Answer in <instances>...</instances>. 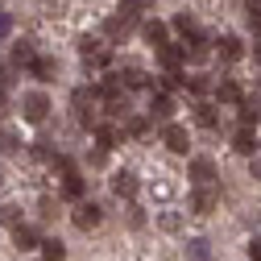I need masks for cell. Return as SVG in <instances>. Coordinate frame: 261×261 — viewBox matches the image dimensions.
Here are the masks:
<instances>
[{
    "instance_id": "37",
    "label": "cell",
    "mask_w": 261,
    "mask_h": 261,
    "mask_svg": "<svg viewBox=\"0 0 261 261\" xmlns=\"http://www.w3.org/2000/svg\"><path fill=\"white\" fill-rule=\"evenodd\" d=\"M245 25H249V34H253V38H261V9H249Z\"/></svg>"
},
{
    "instance_id": "46",
    "label": "cell",
    "mask_w": 261,
    "mask_h": 261,
    "mask_svg": "<svg viewBox=\"0 0 261 261\" xmlns=\"http://www.w3.org/2000/svg\"><path fill=\"white\" fill-rule=\"evenodd\" d=\"M253 62L261 67V38H257V46H253Z\"/></svg>"
},
{
    "instance_id": "26",
    "label": "cell",
    "mask_w": 261,
    "mask_h": 261,
    "mask_svg": "<svg viewBox=\"0 0 261 261\" xmlns=\"http://www.w3.org/2000/svg\"><path fill=\"white\" fill-rule=\"evenodd\" d=\"M25 71L34 75V79H42V83H46V79H54V75H58V62H54V58H42V54H38V58L29 62Z\"/></svg>"
},
{
    "instance_id": "7",
    "label": "cell",
    "mask_w": 261,
    "mask_h": 261,
    "mask_svg": "<svg viewBox=\"0 0 261 261\" xmlns=\"http://www.w3.org/2000/svg\"><path fill=\"white\" fill-rule=\"evenodd\" d=\"M182 62H187V42L158 46V67H162V71H182Z\"/></svg>"
},
{
    "instance_id": "38",
    "label": "cell",
    "mask_w": 261,
    "mask_h": 261,
    "mask_svg": "<svg viewBox=\"0 0 261 261\" xmlns=\"http://www.w3.org/2000/svg\"><path fill=\"white\" fill-rule=\"evenodd\" d=\"M104 162H108V149H100V145L87 153V166H104Z\"/></svg>"
},
{
    "instance_id": "45",
    "label": "cell",
    "mask_w": 261,
    "mask_h": 261,
    "mask_svg": "<svg viewBox=\"0 0 261 261\" xmlns=\"http://www.w3.org/2000/svg\"><path fill=\"white\" fill-rule=\"evenodd\" d=\"M253 178L261 182V158H253Z\"/></svg>"
},
{
    "instance_id": "21",
    "label": "cell",
    "mask_w": 261,
    "mask_h": 261,
    "mask_svg": "<svg viewBox=\"0 0 261 261\" xmlns=\"http://www.w3.org/2000/svg\"><path fill=\"white\" fill-rule=\"evenodd\" d=\"M212 54H216V50H212V42H207L203 34H195V38L187 42V62H195V67H203Z\"/></svg>"
},
{
    "instance_id": "14",
    "label": "cell",
    "mask_w": 261,
    "mask_h": 261,
    "mask_svg": "<svg viewBox=\"0 0 261 261\" xmlns=\"http://www.w3.org/2000/svg\"><path fill=\"white\" fill-rule=\"evenodd\" d=\"M216 203H220V199H216L212 187H195V191H191V212H195V216H212Z\"/></svg>"
},
{
    "instance_id": "15",
    "label": "cell",
    "mask_w": 261,
    "mask_h": 261,
    "mask_svg": "<svg viewBox=\"0 0 261 261\" xmlns=\"http://www.w3.org/2000/svg\"><path fill=\"white\" fill-rule=\"evenodd\" d=\"M216 54H220L224 62H241V58H245V42H241L237 34H224V38L216 42Z\"/></svg>"
},
{
    "instance_id": "31",
    "label": "cell",
    "mask_w": 261,
    "mask_h": 261,
    "mask_svg": "<svg viewBox=\"0 0 261 261\" xmlns=\"http://www.w3.org/2000/svg\"><path fill=\"white\" fill-rule=\"evenodd\" d=\"M42 257L46 261H67V249H62L58 237H50V241H42Z\"/></svg>"
},
{
    "instance_id": "5",
    "label": "cell",
    "mask_w": 261,
    "mask_h": 261,
    "mask_svg": "<svg viewBox=\"0 0 261 261\" xmlns=\"http://www.w3.org/2000/svg\"><path fill=\"white\" fill-rule=\"evenodd\" d=\"M71 220H75V228H79V232H91V228H100L104 207H100V203H87V199H79V203H75V212H71Z\"/></svg>"
},
{
    "instance_id": "27",
    "label": "cell",
    "mask_w": 261,
    "mask_h": 261,
    "mask_svg": "<svg viewBox=\"0 0 261 261\" xmlns=\"http://www.w3.org/2000/svg\"><path fill=\"white\" fill-rule=\"evenodd\" d=\"M182 87H187V75H182V71H162V79H158V91L174 95V91H182Z\"/></svg>"
},
{
    "instance_id": "25",
    "label": "cell",
    "mask_w": 261,
    "mask_h": 261,
    "mask_svg": "<svg viewBox=\"0 0 261 261\" xmlns=\"http://www.w3.org/2000/svg\"><path fill=\"white\" fill-rule=\"evenodd\" d=\"M170 29H174L178 38H195V34H203V29H199V17H195V13H178V17L170 21Z\"/></svg>"
},
{
    "instance_id": "44",
    "label": "cell",
    "mask_w": 261,
    "mask_h": 261,
    "mask_svg": "<svg viewBox=\"0 0 261 261\" xmlns=\"http://www.w3.org/2000/svg\"><path fill=\"white\" fill-rule=\"evenodd\" d=\"M128 5H133V9H141V13H145V9H153V5H158V0H128Z\"/></svg>"
},
{
    "instance_id": "18",
    "label": "cell",
    "mask_w": 261,
    "mask_h": 261,
    "mask_svg": "<svg viewBox=\"0 0 261 261\" xmlns=\"http://www.w3.org/2000/svg\"><path fill=\"white\" fill-rule=\"evenodd\" d=\"M212 95H216V104H232V108H237V104H241V95H245V87H241L237 79H220Z\"/></svg>"
},
{
    "instance_id": "49",
    "label": "cell",
    "mask_w": 261,
    "mask_h": 261,
    "mask_svg": "<svg viewBox=\"0 0 261 261\" xmlns=\"http://www.w3.org/2000/svg\"><path fill=\"white\" fill-rule=\"evenodd\" d=\"M42 261H46V257H42Z\"/></svg>"
},
{
    "instance_id": "47",
    "label": "cell",
    "mask_w": 261,
    "mask_h": 261,
    "mask_svg": "<svg viewBox=\"0 0 261 261\" xmlns=\"http://www.w3.org/2000/svg\"><path fill=\"white\" fill-rule=\"evenodd\" d=\"M245 5H249V9H261V0H245Z\"/></svg>"
},
{
    "instance_id": "16",
    "label": "cell",
    "mask_w": 261,
    "mask_h": 261,
    "mask_svg": "<svg viewBox=\"0 0 261 261\" xmlns=\"http://www.w3.org/2000/svg\"><path fill=\"white\" fill-rule=\"evenodd\" d=\"M149 124H153L149 116H137V112H128V116L120 120V133H124L128 141H141V137L149 133Z\"/></svg>"
},
{
    "instance_id": "9",
    "label": "cell",
    "mask_w": 261,
    "mask_h": 261,
    "mask_svg": "<svg viewBox=\"0 0 261 261\" xmlns=\"http://www.w3.org/2000/svg\"><path fill=\"white\" fill-rule=\"evenodd\" d=\"M187 178H191L195 187H212V182H216V162H212V158H191Z\"/></svg>"
},
{
    "instance_id": "22",
    "label": "cell",
    "mask_w": 261,
    "mask_h": 261,
    "mask_svg": "<svg viewBox=\"0 0 261 261\" xmlns=\"http://www.w3.org/2000/svg\"><path fill=\"white\" fill-rule=\"evenodd\" d=\"M83 191H87V178H83L75 166H71V170H62V195H67V199L79 203V199H83Z\"/></svg>"
},
{
    "instance_id": "43",
    "label": "cell",
    "mask_w": 261,
    "mask_h": 261,
    "mask_svg": "<svg viewBox=\"0 0 261 261\" xmlns=\"http://www.w3.org/2000/svg\"><path fill=\"white\" fill-rule=\"evenodd\" d=\"M9 116V87H0V120Z\"/></svg>"
},
{
    "instance_id": "48",
    "label": "cell",
    "mask_w": 261,
    "mask_h": 261,
    "mask_svg": "<svg viewBox=\"0 0 261 261\" xmlns=\"http://www.w3.org/2000/svg\"><path fill=\"white\" fill-rule=\"evenodd\" d=\"M0 191H5V178H0Z\"/></svg>"
},
{
    "instance_id": "36",
    "label": "cell",
    "mask_w": 261,
    "mask_h": 261,
    "mask_svg": "<svg viewBox=\"0 0 261 261\" xmlns=\"http://www.w3.org/2000/svg\"><path fill=\"white\" fill-rule=\"evenodd\" d=\"M17 83V67L13 62H0V87H13Z\"/></svg>"
},
{
    "instance_id": "10",
    "label": "cell",
    "mask_w": 261,
    "mask_h": 261,
    "mask_svg": "<svg viewBox=\"0 0 261 261\" xmlns=\"http://www.w3.org/2000/svg\"><path fill=\"white\" fill-rule=\"evenodd\" d=\"M13 249H21V253L42 249V232H38L34 224H17V228H13Z\"/></svg>"
},
{
    "instance_id": "39",
    "label": "cell",
    "mask_w": 261,
    "mask_h": 261,
    "mask_svg": "<svg viewBox=\"0 0 261 261\" xmlns=\"http://www.w3.org/2000/svg\"><path fill=\"white\" fill-rule=\"evenodd\" d=\"M13 34V13H0V42Z\"/></svg>"
},
{
    "instance_id": "41",
    "label": "cell",
    "mask_w": 261,
    "mask_h": 261,
    "mask_svg": "<svg viewBox=\"0 0 261 261\" xmlns=\"http://www.w3.org/2000/svg\"><path fill=\"white\" fill-rule=\"evenodd\" d=\"M145 224V216H141V207H128V228H141Z\"/></svg>"
},
{
    "instance_id": "35",
    "label": "cell",
    "mask_w": 261,
    "mask_h": 261,
    "mask_svg": "<svg viewBox=\"0 0 261 261\" xmlns=\"http://www.w3.org/2000/svg\"><path fill=\"white\" fill-rule=\"evenodd\" d=\"M158 228H162V232H178V228H182V220H178L174 212H162V216H158Z\"/></svg>"
},
{
    "instance_id": "6",
    "label": "cell",
    "mask_w": 261,
    "mask_h": 261,
    "mask_svg": "<svg viewBox=\"0 0 261 261\" xmlns=\"http://www.w3.org/2000/svg\"><path fill=\"white\" fill-rule=\"evenodd\" d=\"M145 116H149L158 128H162V124H170V120H174V95L153 91V95H149V112H145Z\"/></svg>"
},
{
    "instance_id": "13",
    "label": "cell",
    "mask_w": 261,
    "mask_h": 261,
    "mask_svg": "<svg viewBox=\"0 0 261 261\" xmlns=\"http://www.w3.org/2000/svg\"><path fill=\"white\" fill-rule=\"evenodd\" d=\"M137 191H141V182H137L133 170H116L112 174V195H116V199H133Z\"/></svg>"
},
{
    "instance_id": "12",
    "label": "cell",
    "mask_w": 261,
    "mask_h": 261,
    "mask_svg": "<svg viewBox=\"0 0 261 261\" xmlns=\"http://www.w3.org/2000/svg\"><path fill=\"white\" fill-rule=\"evenodd\" d=\"M237 120L249 124V128H257V120H261V91H257V95H241V104H237Z\"/></svg>"
},
{
    "instance_id": "42",
    "label": "cell",
    "mask_w": 261,
    "mask_h": 261,
    "mask_svg": "<svg viewBox=\"0 0 261 261\" xmlns=\"http://www.w3.org/2000/svg\"><path fill=\"white\" fill-rule=\"evenodd\" d=\"M249 261H261V237L249 241Z\"/></svg>"
},
{
    "instance_id": "19",
    "label": "cell",
    "mask_w": 261,
    "mask_h": 261,
    "mask_svg": "<svg viewBox=\"0 0 261 261\" xmlns=\"http://www.w3.org/2000/svg\"><path fill=\"white\" fill-rule=\"evenodd\" d=\"M232 149H237L241 158H253V153L261 149V145H257V133H253V128H249V124H241V128H237V133H232Z\"/></svg>"
},
{
    "instance_id": "3",
    "label": "cell",
    "mask_w": 261,
    "mask_h": 261,
    "mask_svg": "<svg viewBox=\"0 0 261 261\" xmlns=\"http://www.w3.org/2000/svg\"><path fill=\"white\" fill-rule=\"evenodd\" d=\"M79 58L83 67H112V46L100 38H79Z\"/></svg>"
},
{
    "instance_id": "34",
    "label": "cell",
    "mask_w": 261,
    "mask_h": 261,
    "mask_svg": "<svg viewBox=\"0 0 261 261\" xmlns=\"http://www.w3.org/2000/svg\"><path fill=\"white\" fill-rule=\"evenodd\" d=\"M29 153H34L38 162H50V166H54V158H58V149H50V141H34V149H29Z\"/></svg>"
},
{
    "instance_id": "20",
    "label": "cell",
    "mask_w": 261,
    "mask_h": 261,
    "mask_svg": "<svg viewBox=\"0 0 261 261\" xmlns=\"http://www.w3.org/2000/svg\"><path fill=\"white\" fill-rule=\"evenodd\" d=\"M120 79H124V87H128V91L149 87V75H145V67H137V62H120Z\"/></svg>"
},
{
    "instance_id": "29",
    "label": "cell",
    "mask_w": 261,
    "mask_h": 261,
    "mask_svg": "<svg viewBox=\"0 0 261 261\" xmlns=\"http://www.w3.org/2000/svg\"><path fill=\"white\" fill-rule=\"evenodd\" d=\"M212 91H216V83L207 75H191L187 79V95H195V100H203V95H212Z\"/></svg>"
},
{
    "instance_id": "4",
    "label": "cell",
    "mask_w": 261,
    "mask_h": 261,
    "mask_svg": "<svg viewBox=\"0 0 261 261\" xmlns=\"http://www.w3.org/2000/svg\"><path fill=\"white\" fill-rule=\"evenodd\" d=\"M21 116H25L29 124H42V120L50 116V95H46V91H25V95H21Z\"/></svg>"
},
{
    "instance_id": "11",
    "label": "cell",
    "mask_w": 261,
    "mask_h": 261,
    "mask_svg": "<svg viewBox=\"0 0 261 261\" xmlns=\"http://www.w3.org/2000/svg\"><path fill=\"white\" fill-rule=\"evenodd\" d=\"M141 38L158 50V46H166V42H170V25H166V21H158V17H149V21H141Z\"/></svg>"
},
{
    "instance_id": "23",
    "label": "cell",
    "mask_w": 261,
    "mask_h": 261,
    "mask_svg": "<svg viewBox=\"0 0 261 261\" xmlns=\"http://www.w3.org/2000/svg\"><path fill=\"white\" fill-rule=\"evenodd\" d=\"M34 58H38V50H34V42H29V38H17V42L9 46V62H13V67H29Z\"/></svg>"
},
{
    "instance_id": "40",
    "label": "cell",
    "mask_w": 261,
    "mask_h": 261,
    "mask_svg": "<svg viewBox=\"0 0 261 261\" xmlns=\"http://www.w3.org/2000/svg\"><path fill=\"white\" fill-rule=\"evenodd\" d=\"M38 216H42V220H46V224H50V220H54V216H58V212H54V203H50V199H42V207H38Z\"/></svg>"
},
{
    "instance_id": "1",
    "label": "cell",
    "mask_w": 261,
    "mask_h": 261,
    "mask_svg": "<svg viewBox=\"0 0 261 261\" xmlns=\"http://www.w3.org/2000/svg\"><path fill=\"white\" fill-rule=\"evenodd\" d=\"M133 29H141V9H133L128 0H120V17H108L104 21V38L108 42H124Z\"/></svg>"
},
{
    "instance_id": "24",
    "label": "cell",
    "mask_w": 261,
    "mask_h": 261,
    "mask_svg": "<svg viewBox=\"0 0 261 261\" xmlns=\"http://www.w3.org/2000/svg\"><path fill=\"white\" fill-rule=\"evenodd\" d=\"M91 133H95V145H100V149H116V145L124 141V133H120V124H95Z\"/></svg>"
},
{
    "instance_id": "17",
    "label": "cell",
    "mask_w": 261,
    "mask_h": 261,
    "mask_svg": "<svg viewBox=\"0 0 261 261\" xmlns=\"http://www.w3.org/2000/svg\"><path fill=\"white\" fill-rule=\"evenodd\" d=\"M195 124L199 128H220V104L216 100H199L195 104Z\"/></svg>"
},
{
    "instance_id": "30",
    "label": "cell",
    "mask_w": 261,
    "mask_h": 261,
    "mask_svg": "<svg viewBox=\"0 0 261 261\" xmlns=\"http://www.w3.org/2000/svg\"><path fill=\"white\" fill-rule=\"evenodd\" d=\"M104 112H108L112 120H124L128 112H133V108H128V95H116V100H104Z\"/></svg>"
},
{
    "instance_id": "32",
    "label": "cell",
    "mask_w": 261,
    "mask_h": 261,
    "mask_svg": "<svg viewBox=\"0 0 261 261\" xmlns=\"http://www.w3.org/2000/svg\"><path fill=\"white\" fill-rule=\"evenodd\" d=\"M187 253H191V261H212V253H207V241H203V237L187 241Z\"/></svg>"
},
{
    "instance_id": "28",
    "label": "cell",
    "mask_w": 261,
    "mask_h": 261,
    "mask_svg": "<svg viewBox=\"0 0 261 261\" xmlns=\"http://www.w3.org/2000/svg\"><path fill=\"white\" fill-rule=\"evenodd\" d=\"M17 149H21V133L9 128V124H0V158H9V153H17Z\"/></svg>"
},
{
    "instance_id": "8",
    "label": "cell",
    "mask_w": 261,
    "mask_h": 261,
    "mask_svg": "<svg viewBox=\"0 0 261 261\" xmlns=\"http://www.w3.org/2000/svg\"><path fill=\"white\" fill-rule=\"evenodd\" d=\"M158 137H162V145H166L170 153H187V149H191L187 128H182V124H174V120H170V124H162V128H158Z\"/></svg>"
},
{
    "instance_id": "33",
    "label": "cell",
    "mask_w": 261,
    "mask_h": 261,
    "mask_svg": "<svg viewBox=\"0 0 261 261\" xmlns=\"http://www.w3.org/2000/svg\"><path fill=\"white\" fill-rule=\"evenodd\" d=\"M0 224H5V228H17V224H21V207H17V203H5V207H0Z\"/></svg>"
},
{
    "instance_id": "2",
    "label": "cell",
    "mask_w": 261,
    "mask_h": 261,
    "mask_svg": "<svg viewBox=\"0 0 261 261\" xmlns=\"http://www.w3.org/2000/svg\"><path fill=\"white\" fill-rule=\"evenodd\" d=\"M95 100H100V87H75L71 91V108H75L79 128H95V124H100V116H95Z\"/></svg>"
}]
</instances>
